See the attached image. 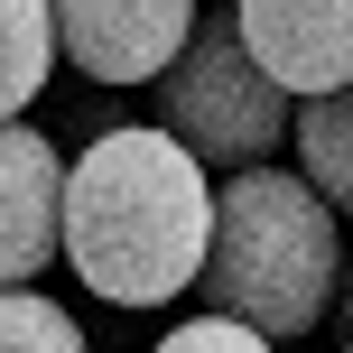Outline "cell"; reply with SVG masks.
<instances>
[{
	"label": "cell",
	"instance_id": "277c9868",
	"mask_svg": "<svg viewBox=\"0 0 353 353\" xmlns=\"http://www.w3.org/2000/svg\"><path fill=\"white\" fill-rule=\"evenodd\" d=\"M195 10L186 0H65L56 10V56H74V74L93 84H159L186 56Z\"/></svg>",
	"mask_w": 353,
	"mask_h": 353
},
{
	"label": "cell",
	"instance_id": "8992f818",
	"mask_svg": "<svg viewBox=\"0 0 353 353\" xmlns=\"http://www.w3.org/2000/svg\"><path fill=\"white\" fill-rule=\"evenodd\" d=\"M65 261V149L0 121V298Z\"/></svg>",
	"mask_w": 353,
	"mask_h": 353
},
{
	"label": "cell",
	"instance_id": "7c38bea8",
	"mask_svg": "<svg viewBox=\"0 0 353 353\" xmlns=\"http://www.w3.org/2000/svg\"><path fill=\"white\" fill-rule=\"evenodd\" d=\"M344 353H353V344H344Z\"/></svg>",
	"mask_w": 353,
	"mask_h": 353
},
{
	"label": "cell",
	"instance_id": "ba28073f",
	"mask_svg": "<svg viewBox=\"0 0 353 353\" xmlns=\"http://www.w3.org/2000/svg\"><path fill=\"white\" fill-rule=\"evenodd\" d=\"M47 74H56V10L47 0H0V121H19L47 93Z\"/></svg>",
	"mask_w": 353,
	"mask_h": 353
},
{
	"label": "cell",
	"instance_id": "8fae6325",
	"mask_svg": "<svg viewBox=\"0 0 353 353\" xmlns=\"http://www.w3.org/2000/svg\"><path fill=\"white\" fill-rule=\"evenodd\" d=\"M335 316H344V335H353V242H344V279H335Z\"/></svg>",
	"mask_w": 353,
	"mask_h": 353
},
{
	"label": "cell",
	"instance_id": "5b68a950",
	"mask_svg": "<svg viewBox=\"0 0 353 353\" xmlns=\"http://www.w3.org/2000/svg\"><path fill=\"white\" fill-rule=\"evenodd\" d=\"M232 28L288 103H325L353 84V0H242Z\"/></svg>",
	"mask_w": 353,
	"mask_h": 353
},
{
	"label": "cell",
	"instance_id": "6da1fadb",
	"mask_svg": "<svg viewBox=\"0 0 353 353\" xmlns=\"http://www.w3.org/2000/svg\"><path fill=\"white\" fill-rule=\"evenodd\" d=\"M214 176L149 121H103L65 168V261L103 307H168L205 279Z\"/></svg>",
	"mask_w": 353,
	"mask_h": 353
},
{
	"label": "cell",
	"instance_id": "3957f363",
	"mask_svg": "<svg viewBox=\"0 0 353 353\" xmlns=\"http://www.w3.org/2000/svg\"><path fill=\"white\" fill-rule=\"evenodd\" d=\"M288 121H298V103L251 65L232 10H195L186 56L159 74V130H168L205 176H214V168H223V176H251V168L279 159Z\"/></svg>",
	"mask_w": 353,
	"mask_h": 353
},
{
	"label": "cell",
	"instance_id": "52a82bcc",
	"mask_svg": "<svg viewBox=\"0 0 353 353\" xmlns=\"http://www.w3.org/2000/svg\"><path fill=\"white\" fill-rule=\"evenodd\" d=\"M288 140H298V176L316 186V205L335 223H353V84L325 93V103H298Z\"/></svg>",
	"mask_w": 353,
	"mask_h": 353
},
{
	"label": "cell",
	"instance_id": "9c48e42d",
	"mask_svg": "<svg viewBox=\"0 0 353 353\" xmlns=\"http://www.w3.org/2000/svg\"><path fill=\"white\" fill-rule=\"evenodd\" d=\"M0 353H93V335L47 288H10V298H0Z\"/></svg>",
	"mask_w": 353,
	"mask_h": 353
},
{
	"label": "cell",
	"instance_id": "30bf717a",
	"mask_svg": "<svg viewBox=\"0 0 353 353\" xmlns=\"http://www.w3.org/2000/svg\"><path fill=\"white\" fill-rule=\"evenodd\" d=\"M149 353H279V344L242 335V325H223V316H186V325H168Z\"/></svg>",
	"mask_w": 353,
	"mask_h": 353
},
{
	"label": "cell",
	"instance_id": "7a4b0ae2",
	"mask_svg": "<svg viewBox=\"0 0 353 353\" xmlns=\"http://www.w3.org/2000/svg\"><path fill=\"white\" fill-rule=\"evenodd\" d=\"M335 279H344V232L316 205L298 168H251L223 176L214 195V242H205V316L242 325L261 344H288L307 325L335 316Z\"/></svg>",
	"mask_w": 353,
	"mask_h": 353
}]
</instances>
